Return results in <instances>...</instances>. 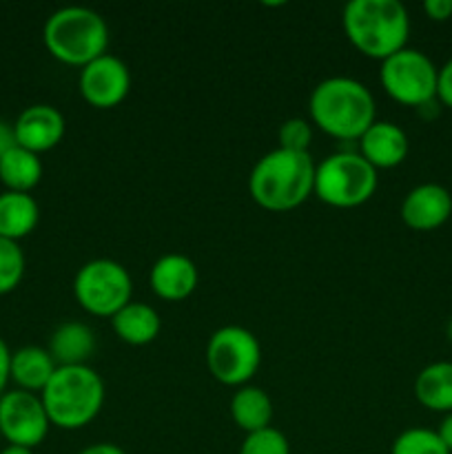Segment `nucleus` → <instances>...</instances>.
<instances>
[{"instance_id":"nucleus-1","label":"nucleus","mask_w":452,"mask_h":454,"mask_svg":"<svg viewBox=\"0 0 452 454\" xmlns=\"http://www.w3.org/2000/svg\"><path fill=\"white\" fill-rule=\"evenodd\" d=\"M308 114L315 127L341 142H357L375 124V98L363 82L332 75L313 89Z\"/></svg>"},{"instance_id":"nucleus-2","label":"nucleus","mask_w":452,"mask_h":454,"mask_svg":"<svg viewBox=\"0 0 452 454\" xmlns=\"http://www.w3.org/2000/svg\"><path fill=\"white\" fill-rule=\"evenodd\" d=\"M315 164L310 153L275 149L261 155L248 177V191L255 204L273 213L301 207L315 193Z\"/></svg>"},{"instance_id":"nucleus-3","label":"nucleus","mask_w":452,"mask_h":454,"mask_svg":"<svg viewBox=\"0 0 452 454\" xmlns=\"http://www.w3.org/2000/svg\"><path fill=\"white\" fill-rule=\"evenodd\" d=\"M341 25L357 51L381 62L406 49L410 35V16L399 0H350Z\"/></svg>"},{"instance_id":"nucleus-4","label":"nucleus","mask_w":452,"mask_h":454,"mask_svg":"<svg viewBox=\"0 0 452 454\" xmlns=\"http://www.w3.org/2000/svg\"><path fill=\"white\" fill-rule=\"evenodd\" d=\"M51 426L80 430L105 406V381L91 366H58L40 393Z\"/></svg>"},{"instance_id":"nucleus-5","label":"nucleus","mask_w":452,"mask_h":454,"mask_svg":"<svg viewBox=\"0 0 452 454\" xmlns=\"http://www.w3.org/2000/svg\"><path fill=\"white\" fill-rule=\"evenodd\" d=\"M43 40L56 60L71 67H84L106 53L109 27L93 9L62 7L44 22Z\"/></svg>"},{"instance_id":"nucleus-6","label":"nucleus","mask_w":452,"mask_h":454,"mask_svg":"<svg viewBox=\"0 0 452 454\" xmlns=\"http://www.w3.org/2000/svg\"><path fill=\"white\" fill-rule=\"evenodd\" d=\"M377 168L359 151H337L315 168V195L335 208H355L375 195Z\"/></svg>"},{"instance_id":"nucleus-7","label":"nucleus","mask_w":452,"mask_h":454,"mask_svg":"<svg viewBox=\"0 0 452 454\" xmlns=\"http://www.w3.org/2000/svg\"><path fill=\"white\" fill-rule=\"evenodd\" d=\"M133 282L120 262L97 257L78 269L74 279V297L80 309L96 317H113L131 301Z\"/></svg>"},{"instance_id":"nucleus-8","label":"nucleus","mask_w":452,"mask_h":454,"mask_svg":"<svg viewBox=\"0 0 452 454\" xmlns=\"http://www.w3.org/2000/svg\"><path fill=\"white\" fill-rule=\"evenodd\" d=\"M261 364V346L244 326H222L207 344V366L213 380L242 388L255 377Z\"/></svg>"},{"instance_id":"nucleus-9","label":"nucleus","mask_w":452,"mask_h":454,"mask_svg":"<svg viewBox=\"0 0 452 454\" xmlns=\"http://www.w3.org/2000/svg\"><path fill=\"white\" fill-rule=\"evenodd\" d=\"M437 74L439 69L424 51L406 47L381 62L379 80L394 102L417 109L437 98Z\"/></svg>"},{"instance_id":"nucleus-10","label":"nucleus","mask_w":452,"mask_h":454,"mask_svg":"<svg viewBox=\"0 0 452 454\" xmlns=\"http://www.w3.org/2000/svg\"><path fill=\"white\" fill-rule=\"evenodd\" d=\"M51 421L43 406V399L27 390H7L0 397V434L9 446L34 450L44 442Z\"/></svg>"},{"instance_id":"nucleus-11","label":"nucleus","mask_w":452,"mask_h":454,"mask_svg":"<svg viewBox=\"0 0 452 454\" xmlns=\"http://www.w3.org/2000/svg\"><path fill=\"white\" fill-rule=\"evenodd\" d=\"M80 93L96 109H113L122 105L131 89V74L120 58L105 53L82 67L78 80Z\"/></svg>"},{"instance_id":"nucleus-12","label":"nucleus","mask_w":452,"mask_h":454,"mask_svg":"<svg viewBox=\"0 0 452 454\" xmlns=\"http://www.w3.org/2000/svg\"><path fill=\"white\" fill-rule=\"evenodd\" d=\"M66 131L65 115L51 105H31L13 122L16 145L40 155L56 149Z\"/></svg>"},{"instance_id":"nucleus-13","label":"nucleus","mask_w":452,"mask_h":454,"mask_svg":"<svg viewBox=\"0 0 452 454\" xmlns=\"http://www.w3.org/2000/svg\"><path fill=\"white\" fill-rule=\"evenodd\" d=\"M452 215V195L446 186L419 184L403 198L401 220L412 231H434Z\"/></svg>"},{"instance_id":"nucleus-14","label":"nucleus","mask_w":452,"mask_h":454,"mask_svg":"<svg viewBox=\"0 0 452 454\" xmlns=\"http://www.w3.org/2000/svg\"><path fill=\"white\" fill-rule=\"evenodd\" d=\"M198 266L191 257L180 253H168L155 260L151 266L149 284L151 291L164 301H182L198 286Z\"/></svg>"},{"instance_id":"nucleus-15","label":"nucleus","mask_w":452,"mask_h":454,"mask_svg":"<svg viewBox=\"0 0 452 454\" xmlns=\"http://www.w3.org/2000/svg\"><path fill=\"white\" fill-rule=\"evenodd\" d=\"M359 153L375 168H394L406 160L408 136L399 124L375 120L370 129L357 140Z\"/></svg>"},{"instance_id":"nucleus-16","label":"nucleus","mask_w":452,"mask_h":454,"mask_svg":"<svg viewBox=\"0 0 452 454\" xmlns=\"http://www.w3.org/2000/svg\"><path fill=\"white\" fill-rule=\"evenodd\" d=\"M58 364L49 355L47 348L40 346H22L16 353H12V364H9V377L13 384L27 393L40 395L49 380L56 372Z\"/></svg>"},{"instance_id":"nucleus-17","label":"nucleus","mask_w":452,"mask_h":454,"mask_svg":"<svg viewBox=\"0 0 452 454\" xmlns=\"http://www.w3.org/2000/svg\"><path fill=\"white\" fill-rule=\"evenodd\" d=\"M111 328L115 335L129 346H146L158 340L162 319L153 306L144 301H129L122 310L111 317Z\"/></svg>"},{"instance_id":"nucleus-18","label":"nucleus","mask_w":452,"mask_h":454,"mask_svg":"<svg viewBox=\"0 0 452 454\" xmlns=\"http://www.w3.org/2000/svg\"><path fill=\"white\" fill-rule=\"evenodd\" d=\"M49 355L58 366H87L96 350V335L82 322H65L49 340Z\"/></svg>"},{"instance_id":"nucleus-19","label":"nucleus","mask_w":452,"mask_h":454,"mask_svg":"<svg viewBox=\"0 0 452 454\" xmlns=\"http://www.w3.org/2000/svg\"><path fill=\"white\" fill-rule=\"evenodd\" d=\"M40 207L31 193H0V238L20 242L38 226Z\"/></svg>"},{"instance_id":"nucleus-20","label":"nucleus","mask_w":452,"mask_h":454,"mask_svg":"<svg viewBox=\"0 0 452 454\" xmlns=\"http://www.w3.org/2000/svg\"><path fill=\"white\" fill-rule=\"evenodd\" d=\"M230 417L235 426L246 434L257 433V430L269 428L273 421V402L266 390L246 384L235 390L230 399Z\"/></svg>"},{"instance_id":"nucleus-21","label":"nucleus","mask_w":452,"mask_h":454,"mask_svg":"<svg viewBox=\"0 0 452 454\" xmlns=\"http://www.w3.org/2000/svg\"><path fill=\"white\" fill-rule=\"evenodd\" d=\"M415 397L433 412H452V362H434L415 380Z\"/></svg>"},{"instance_id":"nucleus-22","label":"nucleus","mask_w":452,"mask_h":454,"mask_svg":"<svg viewBox=\"0 0 452 454\" xmlns=\"http://www.w3.org/2000/svg\"><path fill=\"white\" fill-rule=\"evenodd\" d=\"M40 180H43L40 155L16 145L0 158V182L7 191L31 193L40 184Z\"/></svg>"},{"instance_id":"nucleus-23","label":"nucleus","mask_w":452,"mask_h":454,"mask_svg":"<svg viewBox=\"0 0 452 454\" xmlns=\"http://www.w3.org/2000/svg\"><path fill=\"white\" fill-rule=\"evenodd\" d=\"M390 454H450L437 430L408 428L393 442Z\"/></svg>"},{"instance_id":"nucleus-24","label":"nucleus","mask_w":452,"mask_h":454,"mask_svg":"<svg viewBox=\"0 0 452 454\" xmlns=\"http://www.w3.org/2000/svg\"><path fill=\"white\" fill-rule=\"evenodd\" d=\"M25 278V253L20 244L0 238V295L16 291Z\"/></svg>"},{"instance_id":"nucleus-25","label":"nucleus","mask_w":452,"mask_h":454,"mask_svg":"<svg viewBox=\"0 0 452 454\" xmlns=\"http://www.w3.org/2000/svg\"><path fill=\"white\" fill-rule=\"evenodd\" d=\"M239 454H291V443L286 434L269 426V428L246 434Z\"/></svg>"},{"instance_id":"nucleus-26","label":"nucleus","mask_w":452,"mask_h":454,"mask_svg":"<svg viewBox=\"0 0 452 454\" xmlns=\"http://www.w3.org/2000/svg\"><path fill=\"white\" fill-rule=\"evenodd\" d=\"M279 149L297 151V153H308V146L313 142V127L301 118H291L279 127Z\"/></svg>"},{"instance_id":"nucleus-27","label":"nucleus","mask_w":452,"mask_h":454,"mask_svg":"<svg viewBox=\"0 0 452 454\" xmlns=\"http://www.w3.org/2000/svg\"><path fill=\"white\" fill-rule=\"evenodd\" d=\"M437 100L452 109V58L437 74Z\"/></svg>"},{"instance_id":"nucleus-28","label":"nucleus","mask_w":452,"mask_h":454,"mask_svg":"<svg viewBox=\"0 0 452 454\" xmlns=\"http://www.w3.org/2000/svg\"><path fill=\"white\" fill-rule=\"evenodd\" d=\"M424 12L428 13L430 20H448V18H452V0H425Z\"/></svg>"},{"instance_id":"nucleus-29","label":"nucleus","mask_w":452,"mask_h":454,"mask_svg":"<svg viewBox=\"0 0 452 454\" xmlns=\"http://www.w3.org/2000/svg\"><path fill=\"white\" fill-rule=\"evenodd\" d=\"M9 364H12V350H9V346L0 337V397L7 393V386L12 381V377H9Z\"/></svg>"},{"instance_id":"nucleus-30","label":"nucleus","mask_w":452,"mask_h":454,"mask_svg":"<svg viewBox=\"0 0 452 454\" xmlns=\"http://www.w3.org/2000/svg\"><path fill=\"white\" fill-rule=\"evenodd\" d=\"M16 146V133H13V124L0 120V158H3L7 151H12Z\"/></svg>"},{"instance_id":"nucleus-31","label":"nucleus","mask_w":452,"mask_h":454,"mask_svg":"<svg viewBox=\"0 0 452 454\" xmlns=\"http://www.w3.org/2000/svg\"><path fill=\"white\" fill-rule=\"evenodd\" d=\"M78 454H127V452H124L122 448L115 446V443H93V446H87Z\"/></svg>"},{"instance_id":"nucleus-32","label":"nucleus","mask_w":452,"mask_h":454,"mask_svg":"<svg viewBox=\"0 0 452 454\" xmlns=\"http://www.w3.org/2000/svg\"><path fill=\"white\" fill-rule=\"evenodd\" d=\"M437 434L441 437V442L446 443V448L452 454V412H448V415L443 417V421H441V426H439Z\"/></svg>"},{"instance_id":"nucleus-33","label":"nucleus","mask_w":452,"mask_h":454,"mask_svg":"<svg viewBox=\"0 0 452 454\" xmlns=\"http://www.w3.org/2000/svg\"><path fill=\"white\" fill-rule=\"evenodd\" d=\"M441 102L437 100V98H434V100H430V102H425V105H421V106H417V111H419V115L421 118H425V120H433V118H437L439 115V111H441Z\"/></svg>"},{"instance_id":"nucleus-34","label":"nucleus","mask_w":452,"mask_h":454,"mask_svg":"<svg viewBox=\"0 0 452 454\" xmlns=\"http://www.w3.org/2000/svg\"><path fill=\"white\" fill-rule=\"evenodd\" d=\"M0 454H34V450H29V448H22V446H4Z\"/></svg>"},{"instance_id":"nucleus-35","label":"nucleus","mask_w":452,"mask_h":454,"mask_svg":"<svg viewBox=\"0 0 452 454\" xmlns=\"http://www.w3.org/2000/svg\"><path fill=\"white\" fill-rule=\"evenodd\" d=\"M446 335H448V340L452 341V317L448 319V324H446Z\"/></svg>"}]
</instances>
